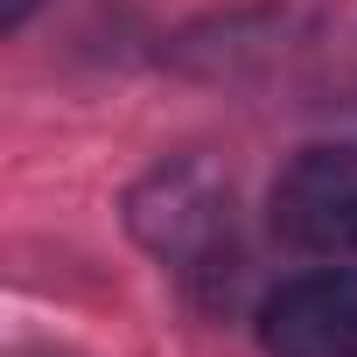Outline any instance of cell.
<instances>
[{
  "instance_id": "2",
  "label": "cell",
  "mask_w": 357,
  "mask_h": 357,
  "mask_svg": "<svg viewBox=\"0 0 357 357\" xmlns=\"http://www.w3.org/2000/svg\"><path fill=\"white\" fill-rule=\"evenodd\" d=\"M266 357H357V266H322L266 294L259 308Z\"/></svg>"
},
{
  "instance_id": "1",
  "label": "cell",
  "mask_w": 357,
  "mask_h": 357,
  "mask_svg": "<svg viewBox=\"0 0 357 357\" xmlns=\"http://www.w3.org/2000/svg\"><path fill=\"white\" fill-rule=\"evenodd\" d=\"M273 231L315 259H357V147H308L273 183Z\"/></svg>"
},
{
  "instance_id": "4",
  "label": "cell",
  "mask_w": 357,
  "mask_h": 357,
  "mask_svg": "<svg viewBox=\"0 0 357 357\" xmlns=\"http://www.w3.org/2000/svg\"><path fill=\"white\" fill-rule=\"evenodd\" d=\"M36 15V0H0V29H22Z\"/></svg>"
},
{
  "instance_id": "3",
  "label": "cell",
  "mask_w": 357,
  "mask_h": 357,
  "mask_svg": "<svg viewBox=\"0 0 357 357\" xmlns=\"http://www.w3.org/2000/svg\"><path fill=\"white\" fill-rule=\"evenodd\" d=\"M154 190H161V211H154V204H133V218H140V231H147V245H154V252L197 259V252H211V245L225 238V197L204 183L197 168L161 175Z\"/></svg>"
}]
</instances>
